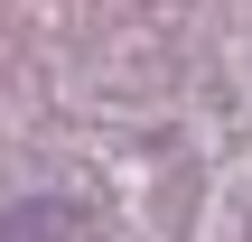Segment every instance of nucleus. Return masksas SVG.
I'll return each instance as SVG.
<instances>
[{
	"mask_svg": "<svg viewBox=\"0 0 252 242\" xmlns=\"http://www.w3.org/2000/svg\"><path fill=\"white\" fill-rule=\"evenodd\" d=\"M0 242H65V205H9Z\"/></svg>",
	"mask_w": 252,
	"mask_h": 242,
	"instance_id": "obj_1",
	"label": "nucleus"
}]
</instances>
